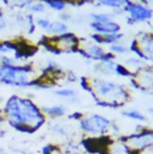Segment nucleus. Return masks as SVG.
<instances>
[{
    "instance_id": "3",
    "label": "nucleus",
    "mask_w": 153,
    "mask_h": 154,
    "mask_svg": "<svg viewBox=\"0 0 153 154\" xmlns=\"http://www.w3.org/2000/svg\"><path fill=\"white\" fill-rule=\"evenodd\" d=\"M34 81V72L28 66H0V82L11 86H29Z\"/></svg>"
},
{
    "instance_id": "7",
    "label": "nucleus",
    "mask_w": 153,
    "mask_h": 154,
    "mask_svg": "<svg viewBox=\"0 0 153 154\" xmlns=\"http://www.w3.org/2000/svg\"><path fill=\"white\" fill-rule=\"evenodd\" d=\"M124 10L129 13V17L132 22H147L153 17V12L151 8H148L145 5L127 1Z\"/></svg>"
},
{
    "instance_id": "2",
    "label": "nucleus",
    "mask_w": 153,
    "mask_h": 154,
    "mask_svg": "<svg viewBox=\"0 0 153 154\" xmlns=\"http://www.w3.org/2000/svg\"><path fill=\"white\" fill-rule=\"evenodd\" d=\"M92 90L95 96H97L102 100V104L107 106L121 105L128 98V93L122 85L105 79H95L92 81Z\"/></svg>"
},
{
    "instance_id": "13",
    "label": "nucleus",
    "mask_w": 153,
    "mask_h": 154,
    "mask_svg": "<svg viewBox=\"0 0 153 154\" xmlns=\"http://www.w3.org/2000/svg\"><path fill=\"white\" fill-rule=\"evenodd\" d=\"M122 115L126 118L133 119V121H138V122H145L146 121V116L144 115L141 111L136 110V109H128L122 111Z\"/></svg>"
},
{
    "instance_id": "21",
    "label": "nucleus",
    "mask_w": 153,
    "mask_h": 154,
    "mask_svg": "<svg viewBox=\"0 0 153 154\" xmlns=\"http://www.w3.org/2000/svg\"><path fill=\"white\" fill-rule=\"evenodd\" d=\"M44 10H45V6L41 1H37V2L33 4L31 7H30V11L31 12H35V13H42V12H44Z\"/></svg>"
},
{
    "instance_id": "6",
    "label": "nucleus",
    "mask_w": 153,
    "mask_h": 154,
    "mask_svg": "<svg viewBox=\"0 0 153 154\" xmlns=\"http://www.w3.org/2000/svg\"><path fill=\"white\" fill-rule=\"evenodd\" d=\"M132 50L140 56L141 60H153V35L141 34L132 44Z\"/></svg>"
},
{
    "instance_id": "11",
    "label": "nucleus",
    "mask_w": 153,
    "mask_h": 154,
    "mask_svg": "<svg viewBox=\"0 0 153 154\" xmlns=\"http://www.w3.org/2000/svg\"><path fill=\"white\" fill-rule=\"evenodd\" d=\"M42 112L50 118H61L67 114V109L64 105H50L42 108Z\"/></svg>"
},
{
    "instance_id": "1",
    "label": "nucleus",
    "mask_w": 153,
    "mask_h": 154,
    "mask_svg": "<svg viewBox=\"0 0 153 154\" xmlns=\"http://www.w3.org/2000/svg\"><path fill=\"white\" fill-rule=\"evenodd\" d=\"M4 114L14 129L22 131H34L45 121V116L30 99L13 96L7 99Z\"/></svg>"
},
{
    "instance_id": "18",
    "label": "nucleus",
    "mask_w": 153,
    "mask_h": 154,
    "mask_svg": "<svg viewBox=\"0 0 153 154\" xmlns=\"http://www.w3.org/2000/svg\"><path fill=\"white\" fill-rule=\"evenodd\" d=\"M45 2L56 11H62L66 7V2L64 0H45Z\"/></svg>"
},
{
    "instance_id": "15",
    "label": "nucleus",
    "mask_w": 153,
    "mask_h": 154,
    "mask_svg": "<svg viewBox=\"0 0 153 154\" xmlns=\"http://www.w3.org/2000/svg\"><path fill=\"white\" fill-rule=\"evenodd\" d=\"M98 4L102 6H107V7L121 8V7L126 6L127 1L126 0H98Z\"/></svg>"
},
{
    "instance_id": "14",
    "label": "nucleus",
    "mask_w": 153,
    "mask_h": 154,
    "mask_svg": "<svg viewBox=\"0 0 153 154\" xmlns=\"http://www.w3.org/2000/svg\"><path fill=\"white\" fill-rule=\"evenodd\" d=\"M55 94L60 98L67 99V100H76V90L71 88V87H65V88H60L55 91Z\"/></svg>"
},
{
    "instance_id": "16",
    "label": "nucleus",
    "mask_w": 153,
    "mask_h": 154,
    "mask_svg": "<svg viewBox=\"0 0 153 154\" xmlns=\"http://www.w3.org/2000/svg\"><path fill=\"white\" fill-rule=\"evenodd\" d=\"M127 51H128L127 45H124L121 42H116V43L110 45V53L111 54H120V55H122V54H126Z\"/></svg>"
},
{
    "instance_id": "26",
    "label": "nucleus",
    "mask_w": 153,
    "mask_h": 154,
    "mask_svg": "<svg viewBox=\"0 0 153 154\" xmlns=\"http://www.w3.org/2000/svg\"><path fill=\"white\" fill-rule=\"evenodd\" d=\"M148 111H150V114H151V115H153V108H150V109H148Z\"/></svg>"
},
{
    "instance_id": "27",
    "label": "nucleus",
    "mask_w": 153,
    "mask_h": 154,
    "mask_svg": "<svg viewBox=\"0 0 153 154\" xmlns=\"http://www.w3.org/2000/svg\"><path fill=\"white\" fill-rule=\"evenodd\" d=\"M0 154H10V153H7V152H5V151H1V149H0Z\"/></svg>"
},
{
    "instance_id": "19",
    "label": "nucleus",
    "mask_w": 153,
    "mask_h": 154,
    "mask_svg": "<svg viewBox=\"0 0 153 154\" xmlns=\"http://www.w3.org/2000/svg\"><path fill=\"white\" fill-rule=\"evenodd\" d=\"M65 154H81L80 146H78L76 143H70L66 146Z\"/></svg>"
},
{
    "instance_id": "10",
    "label": "nucleus",
    "mask_w": 153,
    "mask_h": 154,
    "mask_svg": "<svg viewBox=\"0 0 153 154\" xmlns=\"http://www.w3.org/2000/svg\"><path fill=\"white\" fill-rule=\"evenodd\" d=\"M56 48L60 50H76L78 48V38L73 34H65L56 37Z\"/></svg>"
},
{
    "instance_id": "9",
    "label": "nucleus",
    "mask_w": 153,
    "mask_h": 154,
    "mask_svg": "<svg viewBox=\"0 0 153 154\" xmlns=\"http://www.w3.org/2000/svg\"><path fill=\"white\" fill-rule=\"evenodd\" d=\"M91 28L97 35H111L117 34L121 30V26L115 20H108V22H91Z\"/></svg>"
},
{
    "instance_id": "5",
    "label": "nucleus",
    "mask_w": 153,
    "mask_h": 154,
    "mask_svg": "<svg viewBox=\"0 0 153 154\" xmlns=\"http://www.w3.org/2000/svg\"><path fill=\"white\" fill-rule=\"evenodd\" d=\"M136 128L138 129L133 134L122 140V145L128 149V152L139 153L153 145V129L141 125Z\"/></svg>"
},
{
    "instance_id": "17",
    "label": "nucleus",
    "mask_w": 153,
    "mask_h": 154,
    "mask_svg": "<svg viewBox=\"0 0 153 154\" xmlns=\"http://www.w3.org/2000/svg\"><path fill=\"white\" fill-rule=\"evenodd\" d=\"M90 17H91L92 22H97V23L113 20V14H110V13H92Z\"/></svg>"
},
{
    "instance_id": "23",
    "label": "nucleus",
    "mask_w": 153,
    "mask_h": 154,
    "mask_svg": "<svg viewBox=\"0 0 153 154\" xmlns=\"http://www.w3.org/2000/svg\"><path fill=\"white\" fill-rule=\"evenodd\" d=\"M124 151H127V148H126L123 145H121V146H115L109 154H124Z\"/></svg>"
},
{
    "instance_id": "22",
    "label": "nucleus",
    "mask_w": 153,
    "mask_h": 154,
    "mask_svg": "<svg viewBox=\"0 0 153 154\" xmlns=\"http://www.w3.org/2000/svg\"><path fill=\"white\" fill-rule=\"evenodd\" d=\"M50 23L52 22L49 19H45V18H37L36 19V24H37L38 26L41 29H43V30H47V31H48V29L50 26Z\"/></svg>"
},
{
    "instance_id": "4",
    "label": "nucleus",
    "mask_w": 153,
    "mask_h": 154,
    "mask_svg": "<svg viewBox=\"0 0 153 154\" xmlns=\"http://www.w3.org/2000/svg\"><path fill=\"white\" fill-rule=\"evenodd\" d=\"M79 127L80 130L89 136H104L113 129V122L105 116L92 114L81 117Z\"/></svg>"
},
{
    "instance_id": "28",
    "label": "nucleus",
    "mask_w": 153,
    "mask_h": 154,
    "mask_svg": "<svg viewBox=\"0 0 153 154\" xmlns=\"http://www.w3.org/2000/svg\"><path fill=\"white\" fill-rule=\"evenodd\" d=\"M1 103H2V98L0 97V106H1Z\"/></svg>"
},
{
    "instance_id": "25",
    "label": "nucleus",
    "mask_w": 153,
    "mask_h": 154,
    "mask_svg": "<svg viewBox=\"0 0 153 154\" xmlns=\"http://www.w3.org/2000/svg\"><path fill=\"white\" fill-rule=\"evenodd\" d=\"M138 154H153V145L152 146H150L148 148H146V149H144V151L139 152Z\"/></svg>"
},
{
    "instance_id": "8",
    "label": "nucleus",
    "mask_w": 153,
    "mask_h": 154,
    "mask_svg": "<svg viewBox=\"0 0 153 154\" xmlns=\"http://www.w3.org/2000/svg\"><path fill=\"white\" fill-rule=\"evenodd\" d=\"M84 51H85V55L89 59H92V60H96V61H99V62L114 59V55L111 53L104 51V49L99 44H97V43H89V44H86Z\"/></svg>"
},
{
    "instance_id": "24",
    "label": "nucleus",
    "mask_w": 153,
    "mask_h": 154,
    "mask_svg": "<svg viewBox=\"0 0 153 154\" xmlns=\"http://www.w3.org/2000/svg\"><path fill=\"white\" fill-rule=\"evenodd\" d=\"M6 26H7V22H6V19H5L4 14L0 12V32L4 31V30L6 29Z\"/></svg>"
},
{
    "instance_id": "20",
    "label": "nucleus",
    "mask_w": 153,
    "mask_h": 154,
    "mask_svg": "<svg viewBox=\"0 0 153 154\" xmlns=\"http://www.w3.org/2000/svg\"><path fill=\"white\" fill-rule=\"evenodd\" d=\"M126 65H128L129 67H135L138 71H140L141 68V59L138 57H130L126 60Z\"/></svg>"
},
{
    "instance_id": "12",
    "label": "nucleus",
    "mask_w": 153,
    "mask_h": 154,
    "mask_svg": "<svg viewBox=\"0 0 153 154\" xmlns=\"http://www.w3.org/2000/svg\"><path fill=\"white\" fill-rule=\"evenodd\" d=\"M48 32H50L52 35L54 36H61V35H65L68 32V26L61 22V20H55V22H52L50 23V26L48 29Z\"/></svg>"
}]
</instances>
